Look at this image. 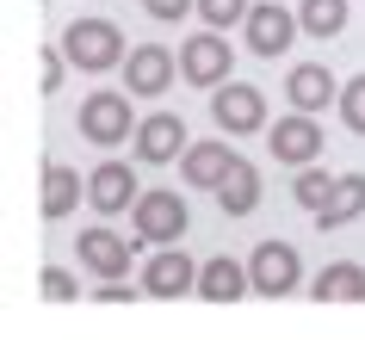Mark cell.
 <instances>
[{
    "mask_svg": "<svg viewBox=\"0 0 365 340\" xmlns=\"http://www.w3.org/2000/svg\"><path fill=\"white\" fill-rule=\"evenodd\" d=\"M62 50H68V62H75L81 75H106V68H124V31H118L112 19H99V13H87V19H68V31H62Z\"/></svg>",
    "mask_w": 365,
    "mask_h": 340,
    "instance_id": "1",
    "label": "cell"
},
{
    "mask_svg": "<svg viewBox=\"0 0 365 340\" xmlns=\"http://www.w3.org/2000/svg\"><path fill=\"white\" fill-rule=\"evenodd\" d=\"M248 279H254V297H267V303H285L291 291H304V254L291 242H260L248 254Z\"/></svg>",
    "mask_w": 365,
    "mask_h": 340,
    "instance_id": "2",
    "label": "cell"
},
{
    "mask_svg": "<svg viewBox=\"0 0 365 340\" xmlns=\"http://www.w3.org/2000/svg\"><path fill=\"white\" fill-rule=\"evenodd\" d=\"M235 68V50H230V31H192V38L180 43V81L186 87H205V93H217L223 81H230Z\"/></svg>",
    "mask_w": 365,
    "mask_h": 340,
    "instance_id": "3",
    "label": "cell"
},
{
    "mask_svg": "<svg viewBox=\"0 0 365 340\" xmlns=\"http://www.w3.org/2000/svg\"><path fill=\"white\" fill-rule=\"evenodd\" d=\"M186 223H192V210L180 205V192H168V186H155V192H143L130 205V235L143 247H168V242H180L186 235Z\"/></svg>",
    "mask_w": 365,
    "mask_h": 340,
    "instance_id": "4",
    "label": "cell"
},
{
    "mask_svg": "<svg viewBox=\"0 0 365 340\" xmlns=\"http://www.w3.org/2000/svg\"><path fill=\"white\" fill-rule=\"evenodd\" d=\"M297 31H304V19L291 13V6H279V0H254L248 19H242V38H248V56H291V43H297Z\"/></svg>",
    "mask_w": 365,
    "mask_h": 340,
    "instance_id": "5",
    "label": "cell"
},
{
    "mask_svg": "<svg viewBox=\"0 0 365 340\" xmlns=\"http://www.w3.org/2000/svg\"><path fill=\"white\" fill-rule=\"evenodd\" d=\"M136 93H87L81 99V136L93 143V149H118V143H130L136 124L143 118L130 112Z\"/></svg>",
    "mask_w": 365,
    "mask_h": 340,
    "instance_id": "6",
    "label": "cell"
},
{
    "mask_svg": "<svg viewBox=\"0 0 365 340\" xmlns=\"http://www.w3.org/2000/svg\"><path fill=\"white\" fill-rule=\"evenodd\" d=\"M211 118L223 136H254V130H267V93L248 87V81H223L211 93Z\"/></svg>",
    "mask_w": 365,
    "mask_h": 340,
    "instance_id": "7",
    "label": "cell"
},
{
    "mask_svg": "<svg viewBox=\"0 0 365 340\" xmlns=\"http://www.w3.org/2000/svg\"><path fill=\"white\" fill-rule=\"evenodd\" d=\"M75 254H81V266H87L93 279H130V254H143V242H136V235L124 242L118 229L93 223V229H81Z\"/></svg>",
    "mask_w": 365,
    "mask_h": 340,
    "instance_id": "8",
    "label": "cell"
},
{
    "mask_svg": "<svg viewBox=\"0 0 365 340\" xmlns=\"http://www.w3.org/2000/svg\"><path fill=\"white\" fill-rule=\"evenodd\" d=\"M130 149H136V161H149V168H168V161H180V155L192 149L186 118H180V112H149L143 124H136Z\"/></svg>",
    "mask_w": 365,
    "mask_h": 340,
    "instance_id": "9",
    "label": "cell"
},
{
    "mask_svg": "<svg viewBox=\"0 0 365 340\" xmlns=\"http://www.w3.org/2000/svg\"><path fill=\"white\" fill-rule=\"evenodd\" d=\"M180 75V50H161V43H136L124 56V93L136 99H161Z\"/></svg>",
    "mask_w": 365,
    "mask_h": 340,
    "instance_id": "10",
    "label": "cell"
},
{
    "mask_svg": "<svg viewBox=\"0 0 365 340\" xmlns=\"http://www.w3.org/2000/svg\"><path fill=\"white\" fill-rule=\"evenodd\" d=\"M143 291H149V297H161V303L192 297V291H198L192 254H180V242H168L161 254H149V260H143Z\"/></svg>",
    "mask_w": 365,
    "mask_h": 340,
    "instance_id": "11",
    "label": "cell"
},
{
    "mask_svg": "<svg viewBox=\"0 0 365 340\" xmlns=\"http://www.w3.org/2000/svg\"><path fill=\"white\" fill-rule=\"evenodd\" d=\"M267 149L285 161V168H309L316 155H322V124H316V112H297L291 105L279 124H267Z\"/></svg>",
    "mask_w": 365,
    "mask_h": 340,
    "instance_id": "12",
    "label": "cell"
},
{
    "mask_svg": "<svg viewBox=\"0 0 365 340\" xmlns=\"http://www.w3.org/2000/svg\"><path fill=\"white\" fill-rule=\"evenodd\" d=\"M136 198H143V186H136L130 161H99V168L87 173V205H93L99 217H124Z\"/></svg>",
    "mask_w": 365,
    "mask_h": 340,
    "instance_id": "13",
    "label": "cell"
},
{
    "mask_svg": "<svg viewBox=\"0 0 365 340\" xmlns=\"http://www.w3.org/2000/svg\"><path fill=\"white\" fill-rule=\"evenodd\" d=\"M285 99L297 105V112H328V105H341V81H334L328 62H291Z\"/></svg>",
    "mask_w": 365,
    "mask_h": 340,
    "instance_id": "14",
    "label": "cell"
},
{
    "mask_svg": "<svg viewBox=\"0 0 365 340\" xmlns=\"http://www.w3.org/2000/svg\"><path fill=\"white\" fill-rule=\"evenodd\" d=\"M235 161H242V155H235L223 136H211V143H192V149L180 155V180H186L192 192H217L223 180H230Z\"/></svg>",
    "mask_w": 365,
    "mask_h": 340,
    "instance_id": "15",
    "label": "cell"
},
{
    "mask_svg": "<svg viewBox=\"0 0 365 340\" xmlns=\"http://www.w3.org/2000/svg\"><path fill=\"white\" fill-rule=\"evenodd\" d=\"M248 291H254L248 266L230 260V254H211V260L198 266V297H205V303H242Z\"/></svg>",
    "mask_w": 365,
    "mask_h": 340,
    "instance_id": "16",
    "label": "cell"
},
{
    "mask_svg": "<svg viewBox=\"0 0 365 340\" xmlns=\"http://www.w3.org/2000/svg\"><path fill=\"white\" fill-rule=\"evenodd\" d=\"M81 198H87V180H81L68 161H43V205H38V210H43V223H62V217H68Z\"/></svg>",
    "mask_w": 365,
    "mask_h": 340,
    "instance_id": "17",
    "label": "cell"
},
{
    "mask_svg": "<svg viewBox=\"0 0 365 340\" xmlns=\"http://www.w3.org/2000/svg\"><path fill=\"white\" fill-rule=\"evenodd\" d=\"M365 217V173H334V192H328V205L316 210V229H346Z\"/></svg>",
    "mask_w": 365,
    "mask_h": 340,
    "instance_id": "18",
    "label": "cell"
},
{
    "mask_svg": "<svg viewBox=\"0 0 365 340\" xmlns=\"http://www.w3.org/2000/svg\"><path fill=\"white\" fill-rule=\"evenodd\" d=\"M309 297L316 303H365V266H353V260L322 266V272L309 279Z\"/></svg>",
    "mask_w": 365,
    "mask_h": 340,
    "instance_id": "19",
    "label": "cell"
},
{
    "mask_svg": "<svg viewBox=\"0 0 365 340\" xmlns=\"http://www.w3.org/2000/svg\"><path fill=\"white\" fill-rule=\"evenodd\" d=\"M217 205H223V217H254L260 210V173H254V161H235L230 180L217 186Z\"/></svg>",
    "mask_w": 365,
    "mask_h": 340,
    "instance_id": "20",
    "label": "cell"
},
{
    "mask_svg": "<svg viewBox=\"0 0 365 340\" xmlns=\"http://www.w3.org/2000/svg\"><path fill=\"white\" fill-rule=\"evenodd\" d=\"M297 19H304V31L309 38H341L346 31V19H353V6H346V0H304V6H297Z\"/></svg>",
    "mask_w": 365,
    "mask_h": 340,
    "instance_id": "21",
    "label": "cell"
},
{
    "mask_svg": "<svg viewBox=\"0 0 365 340\" xmlns=\"http://www.w3.org/2000/svg\"><path fill=\"white\" fill-rule=\"evenodd\" d=\"M328 192H334V173H328V168H316V161H309V168H297V186H291V198H297L309 217L328 205Z\"/></svg>",
    "mask_w": 365,
    "mask_h": 340,
    "instance_id": "22",
    "label": "cell"
},
{
    "mask_svg": "<svg viewBox=\"0 0 365 340\" xmlns=\"http://www.w3.org/2000/svg\"><path fill=\"white\" fill-rule=\"evenodd\" d=\"M248 6L254 0H198V19L211 25V31H230V25L248 19Z\"/></svg>",
    "mask_w": 365,
    "mask_h": 340,
    "instance_id": "23",
    "label": "cell"
},
{
    "mask_svg": "<svg viewBox=\"0 0 365 340\" xmlns=\"http://www.w3.org/2000/svg\"><path fill=\"white\" fill-rule=\"evenodd\" d=\"M341 124H346L353 136H365V75L341 81Z\"/></svg>",
    "mask_w": 365,
    "mask_h": 340,
    "instance_id": "24",
    "label": "cell"
},
{
    "mask_svg": "<svg viewBox=\"0 0 365 340\" xmlns=\"http://www.w3.org/2000/svg\"><path fill=\"white\" fill-rule=\"evenodd\" d=\"M68 68H75V62H68V50H62V43H56V50H43L38 93H43V99H56V93H62V81H68Z\"/></svg>",
    "mask_w": 365,
    "mask_h": 340,
    "instance_id": "25",
    "label": "cell"
},
{
    "mask_svg": "<svg viewBox=\"0 0 365 340\" xmlns=\"http://www.w3.org/2000/svg\"><path fill=\"white\" fill-rule=\"evenodd\" d=\"M43 297H50V303H81V279H75V272H68V266H43Z\"/></svg>",
    "mask_w": 365,
    "mask_h": 340,
    "instance_id": "26",
    "label": "cell"
},
{
    "mask_svg": "<svg viewBox=\"0 0 365 340\" xmlns=\"http://www.w3.org/2000/svg\"><path fill=\"white\" fill-rule=\"evenodd\" d=\"M136 297H149L143 279H99L93 284V303H136Z\"/></svg>",
    "mask_w": 365,
    "mask_h": 340,
    "instance_id": "27",
    "label": "cell"
},
{
    "mask_svg": "<svg viewBox=\"0 0 365 340\" xmlns=\"http://www.w3.org/2000/svg\"><path fill=\"white\" fill-rule=\"evenodd\" d=\"M143 13H149L155 25H180L186 13H198V0H143Z\"/></svg>",
    "mask_w": 365,
    "mask_h": 340,
    "instance_id": "28",
    "label": "cell"
}]
</instances>
